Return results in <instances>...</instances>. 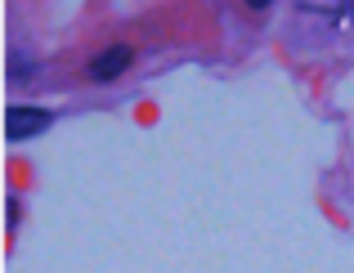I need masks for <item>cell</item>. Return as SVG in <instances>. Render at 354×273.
I'll return each mask as SVG.
<instances>
[{"mask_svg": "<svg viewBox=\"0 0 354 273\" xmlns=\"http://www.w3.org/2000/svg\"><path fill=\"white\" fill-rule=\"evenodd\" d=\"M50 121H54L50 108H9L5 135L18 144V139H27V135H41V130H50Z\"/></svg>", "mask_w": 354, "mask_h": 273, "instance_id": "2", "label": "cell"}, {"mask_svg": "<svg viewBox=\"0 0 354 273\" xmlns=\"http://www.w3.org/2000/svg\"><path fill=\"white\" fill-rule=\"evenodd\" d=\"M274 0H247V9H269Z\"/></svg>", "mask_w": 354, "mask_h": 273, "instance_id": "3", "label": "cell"}, {"mask_svg": "<svg viewBox=\"0 0 354 273\" xmlns=\"http://www.w3.org/2000/svg\"><path fill=\"white\" fill-rule=\"evenodd\" d=\"M130 63H135V50H130V45H108V50H99L95 59L86 63V77L95 81V86H104V81H117Z\"/></svg>", "mask_w": 354, "mask_h": 273, "instance_id": "1", "label": "cell"}]
</instances>
